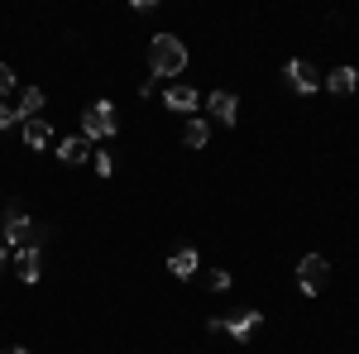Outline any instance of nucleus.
<instances>
[{"label": "nucleus", "instance_id": "nucleus-1", "mask_svg": "<svg viewBox=\"0 0 359 354\" xmlns=\"http://www.w3.org/2000/svg\"><path fill=\"white\" fill-rule=\"evenodd\" d=\"M149 67H154V77H182V72H187V43H182L177 34H154V43H149Z\"/></svg>", "mask_w": 359, "mask_h": 354}, {"label": "nucleus", "instance_id": "nucleus-2", "mask_svg": "<svg viewBox=\"0 0 359 354\" xmlns=\"http://www.w3.org/2000/svg\"><path fill=\"white\" fill-rule=\"evenodd\" d=\"M39 240H43V225H39V220H29L20 201H10V206H5V245L39 249Z\"/></svg>", "mask_w": 359, "mask_h": 354}, {"label": "nucleus", "instance_id": "nucleus-3", "mask_svg": "<svg viewBox=\"0 0 359 354\" xmlns=\"http://www.w3.org/2000/svg\"><path fill=\"white\" fill-rule=\"evenodd\" d=\"M120 130V120H115V106L111 101H96V106L82 115V135L86 139H111Z\"/></svg>", "mask_w": 359, "mask_h": 354}, {"label": "nucleus", "instance_id": "nucleus-4", "mask_svg": "<svg viewBox=\"0 0 359 354\" xmlns=\"http://www.w3.org/2000/svg\"><path fill=\"white\" fill-rule=\"evenodd\" d=\"M297 282H302V292L306 297H316L326 282H331V264L321 259V254H306L302 264H297Z\"/></svg>", "mask_w": 359, "mask_h": 354}, {"label": "nucleus", "instance_id": "nucleus-5", "mask_svg": "<svg viewBox=\"0 0 359 354\" xmlns=\"http://www.w3.org/2000/svg\"><path fill=\"white\" fill-rule=\"evenodd\" d=\"M287 86H292V91H302V96H311V91L321 86V72H316L306 57H292V62H287Z\"/></svg>", "mask_w": 359, "mask_h": 354}, {"label": "nucleus", "instance_id": "nucleus-6", "mask_svg": "<svg viewBox=\"0 0 359 354\" xmlns=\"http://www.w3.org/2000/svg\"><path fill=\"white\" fill-rule=\"evenodd\" d=\"M259 321H264V311H240V316H230V321H221V330H230V340H249L254 330H259Z\"/></svg>", "mask_w": 359, "mask_h": 354}, {"label": "nucleus", "instance_id": "nucleus-7", "mask_svg": "<svg viewBox=\"0 0 359 354\" xmlns=\"http://www.w3.org/2000/svg\"><path fill=\"white\" fill-rule=\"evenodd\" d=\"M206 110H211L221 125H235V110H240V101H235V91H211V96H206Z\"/></svg>", "mask_w": 359, "mask_h": 354}, {"label": "nucleus", "instance_id": "nucleus-8", "mask_svg": "<svg viewBox=\"0 0 359 354\" xmlns=\"http://www.w3.org/2000/svg\"><path fill=\"white\" fill-rule=\"evenodd\" d=\"M163 101H168V110H196V106H201V96H196L187 82H172L163 91Z\"/></svg>", "mask_w": 359, "mask_h": 354}, {"label": "nucleus", "instance_id": "nucleus-9", "mask_svg": "<svg viewBox=\"0 0 359 354\" xmlns=\"http://www.w3.org/2000/svg\"><path fill=\"white\" fill-rule=\"evenodd\" d=\"M91 154H96V149H91V139H86V135L62 139V149H57V158H62V163H86Z\"/></svg>", "mask_w": 359, "mask_h": 354}, {"label": "nucleus", "instance_id": "nucleus-10", "mask_svg": "<svg viewBox=\"0 0 359 354\" xmlns=\"http://www.w3.org/2000/svg\"><path fill=\"white\" fill-rule=\"evenodd\" d=\"M168 268H172V278H196V268H201V259H196V249H177L172 259H168Z\"/></svg>", "mask_w": 359, "mask_h": 354}, {"label": "nucleus", "instance_id": "nucleus-11", "mask_svg": "<svg viewBox=\"0 0 359 354\" xmlns=\"http://www.w3.org/2000/svg\"><path fill=\"white\" fill-rule=\"evenodd\" d=\"M48 106V96L39 91V86H29V91H20V106H15V115L20 120H39V110Z\"/></svg>", "mask_w": 359, "mask_h": 354}, {"label": "nucleus", "instance_id": "nucleus-12", "mask_svg": "<svg viewBox=\"0 0 359 354\" xmlns=\"http://www.w3.org/2000/svg\"><path fill=\"white\" fill-rule=\"evenodd\" d=\"M355 86H359V72H355V67H335L331 77H326V91H335V96H350Z\"/></svg>", "mask_w": 359, "mask_h": 354}, {"label": "nucleus", "instance_id": "nucleus-13", "mask_svg": "<svg viewBox=\"0 0 359 354\" xmlns=\"http://www.w3.org/2000/svg\"><path fill=\"white\" fill-rule=\"evenodd\" d=\"M15 264H20V278H25V282H39V273H43L39 249H20V259H15Z\"/></svg>", "mask_w": 359, "mask_h": 354}, {"label": "nucleus", "instance_id": "nucleus-14", "mask_svg": "<svg viewBox=\"0 0 359 354\" xmlns=\"http://www.w3.org/2000/svg\"><path fill=\"white\" fill-rule=\"evenodd\" d=\"M48 135H53V130H48V120H25V144H29V149H43Z\"/></svg>", "mask_w": 359, "mask_h": 354}, {"label": "nucleus", "instance_id": "nucleus-15", "mask_svg": "<svg viewBox=\"0 0 359 354\" xmlns=\"http://www.w3.org/2000/svg\"><path fill=\"white\" fill-rule=\"evenodd\" d=\"M182 139H187V149H206V139H211L206 120H196V115H192V120H187V135H182Z\"/></svg>", "mask_w": 359, "mask_h": 354}, {"label": "nucleus", "instance_id": "nucleus-16", "mask_svg": "<svg viewBox=\"0 0 359 354\" xmlns=\"http://www.w3.org/2000/svg\"><path fill=\"white\" fill-rule=\"evenodd\" d=\"M91 163H96L101 177H115V154H91Z\"/></svg>", "mask_w": 359, "mask_h": 354}, {"label": "nucleus", "instance_id": "nucleus-17", "mask_svg": "<svg viewBox=\"0 0 359 354\" xmlns=\"http://www.w3.org/2000/svg\"><path fill=\"white\" fill-rule=\"evenodd\" d=\"M15 120H20V115H15V110H10V106H5V101H0V130H10Z\"/></svg>", "mask_w": 359, "mask_h": 354}, {"label": "nucleus", "instance_id": "nucleus-18", "mask_svg": "<svg viewBox=\"0 0 359 354\" xmlns=\"http://www.w3.org/2000/svg\"><path fill=\"white\" fill-rule=\"evenodd\" d=\"M10 86H15V72H10V67H5V62H0V96H5V91H10Z\"/></svg>", "mask_w": 359, "mask_h": 354}, {"label": "nucleus", "instance_id": "nucleus-19", "mask_svg": "<svg viewBox=\"0 0 359 354\" xmlns=\"http://www.w3.org/2000/svg\"><path fill=\"white\" fill-rule=\"evenodd\" d=\"M211 287H216V292H225V287H230V273H225V268L211 273Z\"/></svg>", "mask_w": 359, "mask_h": 354}, {"label": "nucleus", "instance_id": "nucleus-20", "mask_svg": "<svg viewBox=\"0 0 359 354\" xmlns=\"http://www.w3.org/2000/svg\"><path fill=\"white\" fill-rule=\"evenodd\" d=\"M0 354H34V350H25V345H10V350H0Z\"/></svg>", "mask_w": 359, "mask_h": 354}, {"label": "nucleus", "instance_id": "nucleus-21", "mask_svg": "<svg viewBox=\"0 0 359 354\" xmlns=\"http://www.w3.org/2000/svg\"><path fill=\"white\" fill-rule=\"evenodd\" d=\"M5 259H10V254H5V245H0V268H5Z\"/></svg>", "mask_w": 359, "mask_h": 354}]
</instances>
